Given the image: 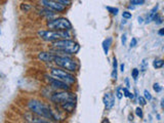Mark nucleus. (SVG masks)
Masks as SVG:
<instances>
[{
	"label": "nucleus",
	"instance_id": "obj_1",
	"mask_svg": "<svg viewBox=\"0 0 164 123\" xmlns=\"http://www.w3.org/2000/svg\"><path fill=\"white\" fill-rule=\"evenodd\" d=\"M29 110L32 113L36 114L39 117H43L46 119H54V113L49 109V107H47L46 105H44L42 101H39L37 99H31L28 103Z\"/></svg>",
	"mask_w": 164,
	"mask_h": 123
},
{
	"label": "nucleus",
	"instance_id": "obj_2",
	"mask_svg": "<svg viewBox=\"0 0 164 123\" xmlns=\"http://www.w3.org/2000/svg\"><path fill=\"white\" fill-rule=\"evenodd\" d=\"M52 47L56 50L63 51L68 54H75L79 51L80 45L75 41L69 40V39H60L52 42Z\"/></svg>",
	"mask_w": 164,
	"mask_h": 123
},
{
	"label": "nucleus",
	"instance_id": "obj_3",
	"mask_svg": "<svg viewBox=\"0 0 164 123\" xmlns=\"http://www.w3.org/2000/svg\"><path fill=\"white\" fill-rule=\"evenodd\" d=\"M38 36L41 39H43L45 41H56V40H60V39H69L71 37L70 33L68 31H56V30H41L39 31Z\"/></svg>",
	"mask_w": 164,
	"mask_h": 123
},
{
	"label": "nucleus",
	"instance_id": "obj_4",
	"mask_svg": "<svg viewBox=\"0 0 164 123\" xmlns=\"http://www.w3.org/2000/svg\"><path fill=\"white\" fill-rule=\"evenodd\" d=\"M54 62L60 68H63V69L67 70L69 72H76L79 68V64L76 60L70 58L69 56H56Z\"/></svg>",
	"mask_w": 164,
	"mask_h": 123
},
{
	"label": "nucleus",
	"instance_id": "obj_5",
	"mask_svg": "<svg viewBox=\"0 0 164 123\" xmlns=\"http://www.w3.org/2000/svg\"><path fill=\"white\" fill-rule=\"evenodd\" d=\"M47 28L56 31H70L72 29V24L66 17H58L50 19L47 23Z\"/></svg>",
	"mask_w": 164,
	"mask_h": 123
},
{
	"label": "nucleus",
	"instance_id": "obj_6",
	"mask_svg": "<svg viewBox=\"0 0 164 123\" xmlns=\"http://www.w3.org/2000/svg\"><path fill=\"white\" fill-rule=\"evenodd\" d=\"M50 73H51V75L54 76L56 79L65 82V83H67L68 85L75 83V77H74L72 74L68 73V72H66V71L56 69V68H52Z\"/></svg>",
	"mask_w": 164,
	"mask_h": 123
},
{
	"label": "nucleus",
	"instance_id": "obj_7",
	"mask_svg": "<svg viewBox=\"0 0 164 123\" xmlns=\"http://www.w3.org/2000/svg\"><path fill=\"white\" fill-rule=\"evenodd\" d=\"M76 99L75 95L72 92H68V91L64 90V91H60V92H56L54 93V95L51 97V101L54 103H56V104H64L66 101H71V99Z\"/></svg>",
	"mask_w": 164,
	"mask_h": 123
},
{
	"label": "nucleus",
	"instance_id": "obj_8",
	"mask_svg": "<svg viewBox=\"0 0 164 123\" xmlns=\"http://www.w3.org/2000/svg\"><path fill=\"white\" fill-rule=\"evenodd\" d=\"M40 3L43 6H45L46 8L51 9L54 11H64L66 9V5H64L63 3L58 2L56 0H41Z\"/></svg>",
	"mask_w": 164,
	"mask_h": 123
},
{
	"label": "nucleus",
	"instance_id": "obj_9",
	"mask_svg": "<svg viewBox=\"0 0 164 123\" xmlns=\"http://www.w3.org/2000/svg\"><path fill=\"white\" fill-rule=\"evenodd\" d=\"M48 82L51 84L52 87H54V88H56V89H60V90H68V89L70 88V86L67 84V83H65V82H63V81H60V80L56 79V78L49 77L48 78Z\"/></svg>",
	"mask_w": 164,
	"mask_h": 123
},
{
	"label": "nucleus",
	"instance_id": "obj_10",
	"mask_svg": "<svg viewBox=\"0 0 164 123\" xmlns=\"http://www.w3.org/2000/svg\"><path fill=\"white\" fill-rule=\"evenodd\" d=\"M103 101H104L106 109H111L113 106H114V104H115V97H114V95H112L111 92H107L106 95H104Z\"/></svg>",
	"mask_w": 164,
	"mask_h": 123
},
{
	"label": "nucleus",
	"instance_id": "obj_11",
	"mask_svg": "<svg viewBox=\"0 0 164 123\" xmlns=\"http://www.w3.org/2000/svg\"><path fill=\"white\" fill-rule=\"evenodd\" d=\"M54 56H56V54H51V52H45V51L39 52V54H38L39 60H41L42 62H45V63H51V62H54Z\"/></svg>",
	"mask_w": 164,
	"mask_h": 123
},
{
	"label": "nucleus",
	"instance_id": "obj_12",
	"mask_svg": "<svg viewBox=\"0 0 164 123\" xmlns=\"http://www.w3.org/2000/svg\"><path fill=\"white\" fill-rule=\"evenodd\" d=\"M158 8H159V5H156V6H154L153 8L150 10L149 15H147V19H146V23H150L151 21H153V17H155V15L157 13Z\"/></svg>",
	"mask_w": 164,
	"mask_h": 123
},
{
	"label": "nucleus",
	"instance_id": "obj_13",
	"mask_svg": "<svg viewBox=\"0 0 164 123\" xmlns=\"http://www.w3.org/2000/svg\"><path fill=\"white\" fill-rule=\"evenodd\" d=\"M111 43H112V38H107L106 40H104V42H103V49H104L105 54H108Z\"/></svg>",
	"mask_w": 164,
	"mask_h": 123
},
{
	"label": "nucleus",
	"instance_id": "obj_14",
	"mask_svg": "<svg viewBox=\"0 0 164 123\" xmlns=\"http://www.w3.org/2000/svg\"><path fill=\"white\" fill-rule=\"evenodd\" d=\"M112 78L114 80L117 79V60L116 58H113V71H112Z\"/></svg>",
	"mask_w": 164,
	"mask_h": 123
},
{
	"label": "nucleus",
	"instance_id": "obj_15",
	"mask_svg": "<svg viewBox=\"0 0 164 123\" xmlns=\"http://www.w3.org/2000/svg\"><path fill=\"white\" fill-rule=\"evenodd\" d=\"M164 65V62L162 60H154L153 63V67L155 68V69H160V68H162Z\"/></svg>",
	"mask_w": 164,
	"mask_h": 123
},
{
	"label": "nucleus",
	"instance_id": "obj_16",
	"mask_svg": "<svg viewBox=\"0 0 164 123\" xmlns=\"http://www.w3.org/2000/svg\"><path fill=\"white\" fill-rule=\"evenodd\" d=\"M122 92L124 93V97H130V99H133V95H132V93H130L129 91H128L127 88H122Z\"/></svg>",
	"mask_w": 164,
	"mask_h": 123
},
{
	"label": "nucleus",
	"instance_id": "obj_17",
	"mask_svg": "<svg viewBox=\"0 0 164 123\" xmlns=\"http://www.w3.org/2000/svg\"><path fill=\"white\" fill-rule=\"evenodd\" d=\"M145 3V0H130V4L132 5H142Z\"/></svg>",
	"mask_w": 164,
	"mask_h": 123
},
{
	"label": "nucleus",
	"instance_id": "obj_18",
	"mask_svg": "<svg viewBox=\"0 0 164 123\" xmlns=\"http://www.w3.org/2000/svg\"><path fill=\"white\" fill-rule=\"evenodd\" d=\"M147 66H148V62H147V60L145 58V60L142 62V65H140V71L145 72L146 69H147Z\"/></svg>",
	"mask_w": 164,
	"mask_h": 123
},
{
	"label": "nucleus",
	"instance_id": "obj_19",
	"mask_svg": "<svg viewBox=\"0 0 164 123\" xmlns=\"http://www.w3.org/2000/svg\"><path fill=\"white\" fill-rule=\"evenodd\" d=\"M153 21H155V23L157 25H160V24H162V17H160V15H158L157 13L155 15V17H153Z\"/></svg>",
	"mask_w": 164,
	"mask_h": 123
},
{
	"label": "nucleus",
	"instance_id": "obj_20",
	"mask_svg": "<svg viewBox=\"0 0 164 123\" xmlns=\"http://www.w3.org/2000/svg\"><path fill=\"white\" fill-rule=\"evenodd\" d=\"M138 74H140V70L138 69H133L132 70V73H131V75H132V78H133L134 80H136L138 79Z\"/></svg>",
	"mask_w": 164,
	"mask_h": 123
},
{
	"label": "nucleus",
	"instance_id": "obj_21",
	"mask_svg": "<svg viewBox=\"0 0 164 123\" xmlns=\"http://www.w3.org/2000/svg\"><path fill=\"white\" fill-rule=\"evenodd\" d=\"M121 90H122V88L121 87H118V88L116 89V97L118 99H121L123 97V92H121Z\"/></svg>",
	"mask_w": 164,
	"mask_h": 123
},
{
	"label": "nucleus",
	"instance_id": "obj_22",
	"mask_svg": "<svg viewBox=\"0 0 164 123\" xmlns=\"http://www.w3.org/2000/svg\"><path fill=\"white\" fill-rule=\"evenodd\" d=\"M107 9H108L109 11H110L111 13H112V15H116L117 13H118V11H119V9L118 8H114V7H107Z\"/></svg>",
	"mask_w": 164,
	"mask_h": 123
},
{
	"label": "nucleus",
	"instance_id": "obj_23",
	"mask_svg": "<svg viewBox=\"0 0 164 123\" xmlns=\"http://www.w3.org/2000/svg\"><path fill=\"white\" fill-rule=\"evenodd\" d=\"M144 95H145V99H148V101H152V99H153V97H152L151 93H150L149 91L145 90V91H144Z\"/></svg>",
	"mask_w": 164,
	"mask_h": 123
},
{
	"label": "nucleus",
	"instance_id": "obj_24",
	"mask_svg": "<svg viewBox=\"0 0 164 123\" xmlns=\"http://www.w3.org/2000/svg\"><path fill=\"white\" fill-rule=\"evenodd\" d=\"M138 104L142 105V106H145L146 105V99L142 97H138Z\"/></svg>",
	"mask_w": 164,
	"mask_h": 123
},
{
	"label": "nucleus",
	"instance_id": "obj_25",
	"mask_svg": "<svg viewBox=\"0 0 164 123\" xmlns=\"http://www.w3.org/2000/svg\"><path fill=\"white\" fill-rule=\"evenodd\" d=\"M153 88H154V90H155L156 92H160V91L162 90V87L160 86L158 83H155V84L153 85Z\"/></svg>",
	"mask_w": 164,
	"mask_h": 123
},
{
	"label": "nucleus",
	"instance_id": "obj_26",
	"mask_svg": "<svg viewBox=\"0 0 164 123\" xmlns=\"http://www.w3.org/2000/svg\"><path fill=\"white\" fill-rule=\"evenodd\" d=\"M122 17H124V19H131V13L129 11H123Z\"/></svg>",
	"mask_w": 164,
	"mask_h": 123
},
{
	"label": "nucleus",
	"instance_id": "obj_27",
	"mask_svg": "<svg viewBox=\"0 0 164 123\" xmlns=\"http://www.w3.org/2000/svg\"><path fill=\"white\" fill-rule=\"evenodd\" d=\"M136 114L138 115V116L140 117V118H142V110L140 108V107L136 109Z\"/></svg>",
	"mask_w": 164,
	"mask_h": 123
},
{
	"label": "nucleus",
	"instance_id": "obj_28",
	"mask_svg": "<svg viewBox=\"0 0 164 123\" xmlns=\"http://www.w3.org/2000/svg\"><path fill=\"white\" fill-rule=\"evenodd\" d=\"M136 44H138V40L136 38H132L131 41H130V47H134Z\"/></svg>",
	"mask_w": 164,
	"mask_h": 123
},
{
	"label": "nucleus",
	"instance_id": "obj_29",
	"mask_svg": "<svg viewBox=\"0 0 164 123\" xmlns=\"http://www.w3.org/2000/svg\"><path fill=\"white\" fill-rule=\"evenodd\" d=\"M121 42H122L123 45H125V43H126V34L122 35V37H121Z\"/></svg>",
	"mask_w": 164,
	"mask_h": 123
},
{
	"label": "nucleus",
	"instance_id": "obj_30",
	"mask_svg": "<svg viewBox=\"0 0 164 123\" xmlns=\"http://www.w3.org/2000/svg\"><path fill=\"white\" fill-rule=\"evenodd\" d=\"M158 34H159L160 36H163L164 35V29H160L159 32H158Z\"/></svg>",
	"mask_w": 164,
	"mask_h": 123
},
{
	"label": "nucleus",
	"instance_id": "obj_31",
	"mask_svg": "<svg viewBox=\"0 0 164 123\" xmlns=\"http://www.w3.org/2000/svg\"><path fill=\"white\" fill-rule=\"evenodd\" d=\"M125 83H126V88H128V87H129V81H128L127 78L125 79Z\"/></svg>",
	"mask_w": 164,
	"mask_h": 123
},
{
	"label": "nucleus",
	"instance_id": "obj_32",
	"mask_svg": "<svg viewBox=\"0 0 164 123\" xmlns=\"http://www.w3.org/2000/svg\"><path fill=\"white\" fill-rule=\"evenodd\" d=\"M120 71H121V72L124 71V64H121V66H120Z\"/></svg>",
	"mask_w": 164,
	"mask_h": 123
},
{
	"label": "nucleus",
	"instance_id": "obj_33",
	"mask_svg": "<svg viewBox=\"0 0 164 123\" xmlns=\"http://www.w3.org/2000/svg\"><path fill=\"white\" fill-rule=\"evenodd\" d=\"M128 118H129V119H128L129 121H132V120H133V117H132V115H129V117H128Z\"/></svg>",
	"mask_w": 164,
	"mask_h": 123
},
{
	"label": "nucleus",
	"instance_id": "obj_34",
	"mask_svg": "<svg viewBox=\"0 0 164 123\" xmlns=\"http://www.w3.org/2000/svg\"><path fill=\"white\" fill-rule=\"evenodd\" d=\"M138 23H142V17H138Z\"/></svg>",
	"mask_w": 164,
	"mask_h": 123
}]
</instances>
